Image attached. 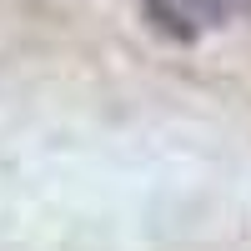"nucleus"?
<instances>
[{"instance_id":"nucleus-1","label":"nucleus","mask_w":251,"mask_h":251,"mask_svg":"<svg viewBox=\"0 0 251 251\" xmlns=\"http://www.w3.org/2000/svg\"><path fill=\"white\" fill-rule=\"evenodd\" d=\"M141 20L161 40H176V46H191L196 40V15L186 10L181 0H141Z\"/></svg>"}]
</instances>
